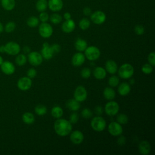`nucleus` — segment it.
Wrapping results in <instances>:
<instances>
[{
    "label": "nucleus",
    "mask_w": 155,
    "mask_h": 155,
    "mask_svg": "<svg viewBox=\"0 0 155 155\" xmlns=\"http://www.w3.org/2000/svg\"><path fill=\"white\" fill-rule=\"evenodd\" d=\"M54 130L56 133L60 136H66L72 130V124L65 119L59 118L54 124Z\"/></svg>",
    "instance_id": "1"
},
{
    "label": "nucleus",
    "mask_w": 155,
    "mask_h": 155,
    "mask_svg": "<svg viewBox=\"0 0 155 155\" xmlns=\"http://www.w3.org/2000/svg\"><path fill=\"white\" fill-rule=\"evenodd\" d=\"M134 74L133 67L128 63L122 64L118 70V74L120 78L124 79L131 78Z\"/></svg>",
    "instance_id": "2"
},
{
    "label": "nucleus",
    "mask_w": 155,
    "mask_h": 155,
    "mask_svg": "<svg viewBox=\"0 0 155 155\" xmlns=\"http://www.w3.org/2000/svg\"><path fill=\"white\" fill-rule=\"evenodd\" d=\"M90 125L93 130L97 132H101L106 128L107 123L105 120L102 117L97 116L92 119Z\"/></svg>",
    "instance_id": "3"
},
{
    "label": "nucleus",
    "mask_w": 155,
    "mask_h": 155,
    "mask_svg": "<svg viewBox=\"0 0 155 155\" xmlns=\"http://www.w3.org/2000/svg\"><path fill=\"white\" fill-rule=\"evenodd\" d=\"M84 51L85 58L91 61H94L98 59L101 55L99 49L96 46L87 47Z\"/></svg>",
    "instance_id": "4"
},
{
    "label": "nucleus",
    "mask_w": 155,
    "mask_h": 155,
    "mask_svg": "<svg viewBox=\"0 0 155 155\" xmlns=\"http://www.w3.org/2000/svg\"><path fill=\"white\" fill-rule=\"evenodd\" d=\"M4 46L5 53L9 55H17L21 51L20 45L16 42L10 41L7 42L5 45H4Z\"/></svg>",
    "instance_id": "5"
},
{
    "label": "nucleus",
    "mask_w": 155,
    "mask_h": 155,
    "mask_svg": "<svg viewBox=\"0 0 155 155\" xmlns=\"http://www.w3.org/2000/svg\"><path fill=\"white\" fill-rule=\"evenodd\" d=\"M104 110L107 115L110 116H115L116 114H117L119 110V104L116 102L111 100L105 104Z\"/></svg>",
    "instance_id": "6"
},
{
    "label": "nucleus",
    "mask_w": 155,
    "mask_h": 155,
    "mask_svg": "<svg viewBox=\"0 0 155 155\" xmlns=\"http://www.w3.org/2000/svg\"><path fill=\"white\" fill-rule=\"evenodd\" d=\"M53 32L51 25L47 22H42L39 27V33L44 38H50Z\"/></svg>",
    "instance_id": "7"
},
{
    "label": "nucleus",
    "mask_w": 155,
    "mask_h": 155,
    "mask_svg": "<svg viewBox=\"0 0 155 155\" xmlns=\"http://www.w3.org/2000/svg\"><path fill=\"white\" fill-rule=\"evenodd\" d=\"M28 61L33 66H38L43 61V58L41 53L38 51H30L28 54Z\"/></svg>",
    "instance_id": "8"
},
{
    "label": "nucleus",
    "mask_w": 155,
    "mask_h": 155,
    "mask_svg": "<svg viewBox=\"0 0 155 155\" xmlns=\"http://www.w3.org/2000/svg\"><path fill=\"white\" fill-rule=\"evenodd\" d=\"M87 94L85 88L82 85H79L76 88L74 91V99L79 102H82L87 99Z\"/></svg>",
    "instance_id": "9"
},
{
    "label": "nucleus",
    "mask_w": 155,
    "mask_h": 155,
    "mask_svg": "<svg viewBox=\"0 0 155 155\" xmlns=\"http://www.w3.org/2000/svg\"><path fill=\"white\" fill-rule=\"evenodd\" d=\"M108 131L111 135L113 136H118L122 134L123 128L121 124L117 122H111L108 126Z\"/></svg>",
    "instance_id": "10"
},
{
    "label": "nucleus",
    "mask_w": 155,
    "mask_h": 155,
    "mask_svg": "<svg viewBox=\"0 0 155 155\" xmlns=\"http://www.w3.org/2000/svg\"><path fill=\"white\" fill-rule=\"evenodd\" d=\"M31 79L27 76L21 78L17 82L18 88L22 91H27L29 90L31 88Z\"/></svg>",
    "instance_id": "11"
},
{
    "label": "nucleus",
    "mask_w": 155,
    "mask_h": 155,
    "mask_svg": "<svg viewBox=\"0 0 155 155\" xmlns=\"http://www.w3.org/2000/svg\"><path fill=\"white\" fill-rule=\"evenodd\" d=\"M91 20L94 24L100 25L103 24L106 20L105 14L100 10L96 11L91 15Z\"/></svg>",
    "instance_id": "12"
},
{
    "label": "nucleus",
    "mask_w": 155,
    "mask_h": 155,
    "mask_svg": "<svg viewBox=\"0 0 155 155\" xmlns=\"http://www.w3.org/2000/svg\"><path fill=\"white\" fill-rule=\"evenodd\" d=\"M41 54L43 59L45 60H49L53 58L54 53L53 52L51 45H50L48 43L45 42L42 45V48L41 51Z\"/></svg>",
    "instance_id": "13"
},
{
    "label": "nucleus",
    "mask_w": 155,
    "mask_h": 155,
    "mask_svg": "<svg viewBox=\"0 0 155 155\" xmlns=\"http://www.w3.org/2000/svg\"><path fill=\"white\" fill-rule=\"evenodd\" d=\"M0 66L2 72L5 74L11 75L15 71V67L14 64L10 61H4Z\"/></svg>",
    "instance_id": "14"
},
{
    "label": "nucleus",
    "mask_w": 155,
    "mask_h": 155,
    "mask_svg": "<svg viewBox=\"0 0 155 155\" xmlns=\"http://www.w3.org/2000/svg\"><path fill=\"white\" fill-rule=\"evenodd\" d=\"M84 139V134L79 130H75L71 132L70 136V139L71 142L76 145L81 143Z\"/></svg>",
    "instance_id": "15"
},
{
    "label": "nucleus",
    "mask_w": 155,
    "mask_h": 155,
    "mask_svg": "<svg viewBox=\"0 0 155 155\" xmlns=\"http://www.w3.org/2000/svg\"><path fill=\"white\" fill-rule=\"evenodd\" d=\"M85 60V55L81 52L75 53L71 58V64L75 67H79L82 65Z\"/></svg>",
    "instance_id": "16"
},
{
    "label": "nucleus",
    "mask_w": 155,
    "mask_h": 155,
    "mask_svg": "<svg viewBox=\"0 0 155 155\" xmlns=\"http://www.w3.org/2000/svg\"><path fill=\"white\" fill-rule=\"evenodd\" d=\"M76 27V24L74 21L73 19L65 20L61 26L62 30L65 33H70L74 31Z\"/></svg>",
    "instance_id": "17"
},
{
    "label": "nucleus",
    "mask_w": 155,
    "mask_h": 155,
    "mask_svg": "<svg viewBox=\"0 0 155 155\" xmlns=\"http://www.w3.org/2000/svg\"><path fill=\"white\" fill-rule=\"evenodd\" d=\"M138 150L141 154L148 155L151 151L150 143L147 140H142L139 144Z\"/></svg>",
    "instance_id": "18"
},
{
    "label": "nucleus",
    "mask_w": 155,
    "mask_h": 155,
    "mask_svg": "<svg viewBox=\"0 0 155 155\" xmlns=\"http://www.w3.org/2000/svg\"><path fill=\"white\" fill-rule=\"evenodd\" d=\"M48 6L51 11L58 12L62 8L63 2L62 0H49Z\"/></svg>",
    "instance_id": "19"
},
{
    "label": "nucleus",
    "mask_w": 155,
    "mask_h": 155,
    "mask_svg": "<svg viewBox=\"0 0 155 155\" xmlns=\"http://www.w3.org/2000/svg\"><path fill=\"white\" fill-rule=\"evenodd\" d=\"M105 70L111 74H114L117 71V65L113 60H108L105 62Z\"/></svg>",
    "instance_id": "20"
},
{
    "label": "nucleus",
    "mask_w": 155,
    "mask_h": 155,
    "mask_svg": "<svg viewBox=\"0 0 155 155\" xmlns=\"http://www.w3.org/2000/svg\"><path fill=\"white\" fill-rule=\"evenodd\" d=\"M94 77L99 80L104 79L107 76V71L102 67H96L93 72Z\"/></svg>",
    "instance_id": "21"
},
{
    "label": "nucleus",
    "mask_w": 155,
    "mask_h": 155,
    "mask_svg": "<svg viewBox=\"0 0 155 155\" xmlns=\"http://www.w3.org/2000/svg\"><path fill=\"white\" fill-rule=\"evenodd\" d=\"M131 91V87L129 84L127 82L121 83L117 88V91L119 94L122 96H126L129 94Z\"/></svg>",
    "instance_id": "22"
},
{
    "label": "nucleus",
    "mask_w": 155,
    "mask_h": 155,
    "mask_svg": "<svg viewBox=\"0 0 155 155\" xmlns=\"http://www.w3.org/2000/svg\"><path fill=\"white\" fill-rule=\"evenodd\" d=\"M88 47V44L87 41L81 38H78L74 42V47L76 50L79 52L84 51Z\"/></svg>",
    "instance_id": "23"
},
{
    "label": "nucleus",
    "mask_w": 155,
    "mask_h": 155,
    "mask_svg": "<svg viewBox=\"0 0 155 155\" xmlns=\"http://www.w3.org/2000/svg\"><path fill=\"white\" fill-rule=\"evenodd\" d=\"M66 107L72 111H76L80 108V104L75 99H70L66 102Z\"/></svg>",
    "instance_id": "24"
},
{
    "label": "nucleus",
    "mask_w": 155,
    "mask_h": 155,
    "mask_svg": "<svg viewBox=\"0 0 155 155\" xmlns=\"http://www.w3.org/2000/svg\"><path fill=\"white\" fill-rule=\"evenodd\" d=\"M0 4L4 10L11 11L15 7L16 2L15 0H1Z\"/></svg>",
    "instance_id": "25"
},
{
    "label": "nucleus",
    "mask_w": 155,
    "mask_h": 155,
    "mask_svg": "<svg viewBox=\"0 0 155 155\" xmlns=\"http://www.w3.org/2000/svg\"><path fill=\"white\" fill-rule=\"evenodd\" d=\"M103 95L105 99L108 101H111L113 99H114L116 96V93H115V91L113 90V88H111V87H106L104 90Z\"/></svg>",
    "instance_id": "26"
},
{
    "label": "nucleus",
    "mask_w": 155,
    "mask_h": 155,
    "mask_svg": "<svg viewBox=\"0 0 155 155\" xmlns=\"http://www.w3.org/2000/svg\"><path fill=\"white\" fill-rule=\"evenodd\" d=\"M22 119L25 124H31L34 123L35 120V117L33 113L30 112H26L22 114Z\"/></svg>",
    "instance_id": "27"
},
{
    "label": "nucleus",
    "mask_w": 155,
    "mask_h": 155,
    "mask_svg": "<svg viewBox=\"0 0 155 155\" xmlns=\"http://www.w3.org/2000/svg\"><path fill=\"white\" fill-rule=\"evenodd\" d=\"M63 113V109L59 106H54L52 108L51 110V116L56 119L61 118L62 116Z\"/></svg>",
    "instance_id": "28"
},
{
    "label": "nucleus",
    "mask_w": 155,
    "mask_h": 155,
    "mask_svg": "<svg viewBox=\"0 0 155 155\" xmlns=\"http://www.w3.org/2000/svg\"><path fill=\"white\" fill-rule=\"evenodd\" d=\"M48 7L47 0H38L36 4V8L38 12H44Z\"/></svg>",
    "instance_id": "29"
},
{
    "label": "nucleus",
    "mask_w": 155,
    "mask_h": 155,
    "mask_svg": "<svg viewBox=\"0 0 155 155\" xmlns=\"http://www.w3.org/2000/svg\"><path fill=\"white\" fill-rule=\"evenodd\" d=\"M39 19L36 16H30L28 18L27 21V24L28 27L34 28L37 27L39 25Z\"/></svg>",
    "instance_id": "30"
},
{
    "label": "nucleus",
    "mask_w": 155,
    "mask_h": 155,
    "mask_svg": "<svg viewBox=\"0 0 155 155\" xmlns=\"http://www.w3.org/2000/svg\"><path fill=\"white\" fill-rule=\"evenodd\" d=\"M47 107L42 104L37 105L35 108V112L38 116H43L47 113Z\"/></svg>",
    "instance_id": "31"
},
{
    "label": "nucleus",
    "mask_w": 155,
    "mask_h": 155,
    "mask_svg": "<svg viewBox=\"0 0 155 155\" xmlns=\"http://www.w3.org/2000/svg\"><path fill=\"white\" fill-rule=\"evenodd\" d=\"M27 56L24 54H19L15 58V63L19 66H22L27 62Z\"/></svg>",
    "instance_id": "32"
},
{
    "label": "nucleus",
    "mask_w": 155,
    "mask_h": 155,
    "mask_svg": "<svg viewBox=\"0 0 155 155\" xmlns=\"http://www.w3.org/2000/svg\"><path fill=\"white\" fill-rule=\"evenodd\" d=\"M90 21L87 18H82L79 22V28L82 30H85L89 28Z\"/></svg>",
    "instance_id": "33"
},
{
    "label": "nucleus",
    "mask_w": 155,
    "mask_h": 155,
    "mask_svg": "<svg viewBox=\"0 0 155 155\" xmlns=\"http://www.w3.org/2000/svg\"><path fill=\"white\" fill-rule=\"evenodd\" d=\"M50 21L53 24H59L62 21V18L58 13H53V14H52L50 16Z\"/></svg>",
    "instance_id": "34"
},
{
    "label": "nucleus",
    "mask_w": 155,
    "mask_h": 155,
    "mask_svg": "<svg viewBox=\"0 0 155 155\" xmlns=\"http://www.w3.org/2000/svg\"><path fill=\"white\" fill-rule=\"evenodd\" d=\"M119 84V78L115 75L111 76L108 79V84L111 87H116Z\"/></svg>",
    "instance_id": "35"
},
{
    "label": "nucleus",
    "mask_w": 155,
    "mask_h": 155,
    "mask_svg": "<svg viewBox=\"0 0 155 155\" xmlns=\"http://www.w3.org/2000/svg\"><path fill=\"white\" fill-rule=\"evenodd\" d=\"M16 28V24L13 21H9L7 22L5 27H4V30L7 33H12Z\"/></svg>",
    "instance_id": "36"
},
{
    "label": "nucleus",
    "mask_w": 155,
    "mask_h": 155,
    "mask_svg": "<svg viewBox=\"0 0 155 155\" xmlns=\"http://www.w3.org/2000/svg\"><path fill=\"white\" fill-rule=\"evenodd\" d=\"M116 120L118 123H119L121 125L126 124H127V122L128 121V117L126 114L122 113V114H119V115L117 116Z\"/></svg>",
    "instance_id": "37"
},
{
    "label": "nucleus",
    "mask_w": 155,
    "mask_h": 155,
    "mask_svg": "<svg viewBox=\"0 0 155 155\" xmlns=\"http://www.w3.org/2000/svg\"><path fill=\"white\" fill-rule=\"evenodd\" d=\"M142 71L146 74H149L152 73L153 70V67L150 65V64H145L142 67Z\"/></svg>",
    "instance_id": "38"
},
{
    "label": "nucleus",
    "mask_w": 155,
    "mask_h": 155,
    "mask_svg": "<svg viewBox=\"0 0 155 155\" xmlns=\"http://www.w3.org/2000/svg\"><path fill=\"white\" fill-rule=\"evenodd\" d=\"M91 71L89 68L85 67L81 71V76L84 79H88L90 77Z\"/></svg>",
    "instance_id": "39"
},
{
    "label": "nucleus",
    "mask_w": 155,
    "mask_h": 155,
    "mask_svg": "<svg viewBox=\"0 0 155 155\" xmlns=\"http://www.w3.org/2000/svg\"><path fill=\"white\" fill-rule=\"evenodd\" d=\"M81 116L85 119H89L92 117L93 113L90 109L85 108L82 110Z\"/></svg>",
    "instance_id": "40"
},
{
    "label": "nucleus",
    "mask_w": 155,
    "mask_h": 155,
    "mask_svg": "<svg viewBox=\"0 0 155 155\" xmlns=\"http://www.w3.org/2000/svg\"><path fill=\"white\" fill-rule=\"evenodd\" d=\"M79 120V114L76 113H72L70 116V119H69V121L71 124H74L78 122Z\"/></svg>",
    "instance_id": "41"
},
{
    "label": "nucleus",
    "mask_w": 155,
    "mask_h": 155,
    "mask_svg": "<svg viewBox=\"0 0 155 155\" xmlns=\"http://www.w3.org/2000/svg\"><path fill=\"white\" fill-rule=\"evenodd\" d=\"M134 32L137 35H142L145 32L144 27L141 25H137L134 27Z\"/></svg>",
    "instance_id": "42"
},
{
    "label": "nucleus",
    "mask_w": 155,
    "mask_h": 155,
    "mask_svg": "<svg viewBox=\"0 0 155 155\" xmlns=\"http://www.w3.org/2000/svg\"><path fill=\"white\" fill-rule=\"evenodd\" d=\"M48 19H49V16L47 13L44 12H41L39 16V21H41L42 22H46L48 20Z\"/></svg>",
    "instance_id": "43"
},
{
    "label": "nucleus",
    "mask_w": 155,
    "mask_h": 155,
    "mask_svg": "<svg viewBox=\"0 0 155 155\" xmlns=\"http://www.w3.org/2000/svg\"><path fill=\"white\" fill-rule=\"evenodd\" d=\"M148 61L150 65L153 67L155 65V53L154 51L151 52L148 56Z\"/></svg>",
    "instance_id": "44"
},
{
    "label": "nucleus",
    "mask_w": 155,
    "mask_h": 155,
    "mask_svg": "<svg viewBox=\"0 0 155 155\" xmlns=\"http://www.w3.org/2000/svg\"><path fill=\"white\" fill-rule=\"evenodd\" d=\"M36 74H37V71L34 68H31L28 69L27 71V76L30 79L35 78Z\"/></svg>",
    "instance_id": "45"
},
{
    "label": "nucleus",
    "mask_w": 155,
    "mask_h": 155,
    "mask_svg": "<svg viewBox=\"0 0 155 155\" xmlns=\"http://www.w3.org/2000/svg\"><path fill=\"white\" fill-rule=\"evenodd\" d=\"M51 47L54 54L59 53L61 50V46L58 44H53V45H51Z\"/></svg>",
    "instance_id": "46"
},
{
    "label": "nucleus",
    "mask_w": 155,
    "mask_h": 155,
    "mask_svg": "<svg viewBox=\"0 0 155 155\" xmlns=\"http://www.w3.org/2000/svg\"><path fill=\"white\" fill-rule=\"evenodd\" d=\"M117 142L119 145L122 146V145H125V143H126V138L124 136L120 135V137L117 139Z\"/></svg>",
    "instance_id": "47"
},
{
    "label": "nucleus",
    "mask_w": 155,
    "mask_h": 155,
    "mask_svg": "<svg viewBox=\"0 0 155 155\" xmlns=\"http://www.w3.org/2000/svg\"><path fill=\"white\" fill-rule=\"evenodd\" d=\"M94 113L97 115V116H100L103 113V108L101 106L98 105L96 106L94 108Z\"/></svg>",
    "instance_id": "48"
},
{
    "label": "nucleus",
    "mask_w": 155,
    "mask_h": 155,
    "mask_svg": "<svg viewBox=\"0 0 155 155\" xmlns=\"http://www.w3.org/2000/svg\"><path fill=\"white\" fill-rule=\"evenodd\" d=\"M83 13L85 15V16H89L91 14V8L90 7H86L83 9Z\"/></svg>",
    "instance_id": "49"
},
{
    "label": "nucleus",
    "mask_w": 155,
    "mask_h": 155,
    "mask_svg": "<svg viewBox=\"0 0 155 155\" xmlns=\"http://www.w3.org/2000/svg\"><path fill=\"white\" fill-rule=\"evenodd\" d=\"M22 50H23L24 53H25V54H28V53L30 52V47H28V46H25V47H23Z\"/></svg>",
    "instance_id": "50"
},
{
    "label": "nucleus",
    "mask_w": 155,
    "mask_h": 155,
    "mask_svg": "<svg viewBox=\"0 0 155 155\" xmlns=\"http://www.w3.org/2000/svg\"><path fill=\"white\" fill-rule=\"evenodd\" d=\"M64 18L65 20H68V19H70L71 18V14L69 13V12H65L64 14Z\"/></svg>",
    "instance_id": "51"
},
{
    "label": "nucleus",
    "mask_w": 155,
    "mask_h": 155,
    "mask_svg": "<svg viewBox=\"0 0 155 155\" xmlns=\"http://www.w3.org/2000/svg\"><path fill=\"white\" fill-rule=\"evenodd\" d=\"M0 53H5V46L4 45H1L0 46Z\"/></svg>",
    "instance_id": "52"
},
{
    "label": "nucleus",
    "mask_w": 155,
    "mask_h": 155,
    "mask_svg": "<svg viewBox=\"0 0 155 155\" xmlns=\"http://www.w3.org/2000/svg\"><path fill=\"white\" fill-rule=\"evenodd\" d=\"M4 30V26L2 25V24L0 22V33H2Z\"/></svg>",
    "instance_id": "53"
},
{
    "label": "nucleus",
    "mask_w": 155,
    "mask_h": 155,
    "mask_svg": "<svg viewBox=\"0 0 155 155\" xmlns=\"http://www.w3.org/2000/svg\"><path fill=\"white\" fill-rule=\"evenodd\" d=\"M134 82H135V80H134V79H131L130 80V84L131 85H133V84H134Z\"/></svg>",
    "instance_id": "54"
},
{
    "label": "nucleus",
    "mask_w": 155,
    "mask_h": 155,
    "mask_svg": "<svg viewBox=\"0 0 155 155\" xmlns=\"http://www.w3.org/2000/svg\"><path fill=\"white\" fill-rule=\"evenodd\" d=\"M4 62V60H3V58L1 56H0V65L2 64V63Z\"/></svg>",
    "instance_id": "55"
},
{
    "label": "nucleus",
    "mask_w": 155,
    "mask_h": 155,
    "mask_svg": "<svg viewBox=\"0 0 155 155\" xmlns=\"http://www.w3.org/2000/svg\"><path fill=\"white\" fill-rule=\"evenodd\" d=\"M0 1H1V0H0Z\"/></svg>",
    "instance_id": "56"
}]
</instances>
